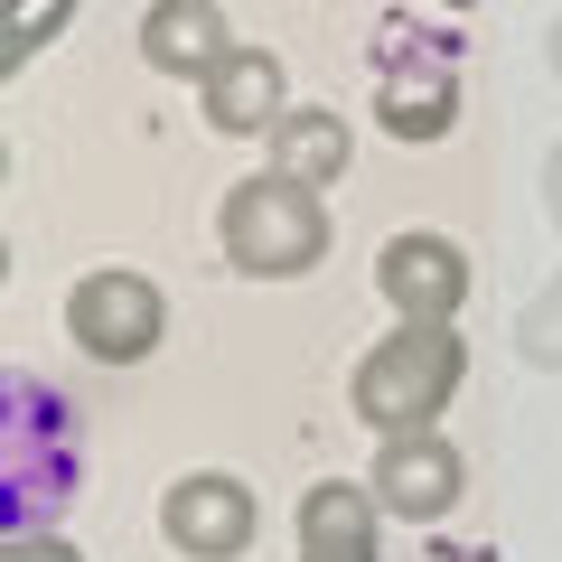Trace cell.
<instances>
[{
	"label": "cell",
	"mask_w": 562,
	"mask_h": 562,
	"mask_svg": "<svg viewBox=\"0 0 562 562\" xmlns=\"http://www.w3.org/2000/svg\"><path fill=\"white\" fill-rule=\"evenodd\" d=\"M460 375H469V338H460V319H394V338H375V347L357 357L347 403H357L366 431L403 441V431H431V422L450 413Z\"/></svg>",
	"instance_id": "1"
},
{
	"label": "cell",
	"mask_w": 562,
	"mask_h": 562,
	"mask_svg": "<svg viewBox=\"0 0 562 562\" xmlns=\"http://www.w3.org/2000/svg\"><path fill=\"white\" fill-rule=\"evenodd\" d=\"M216 244L244 281H301L328 262V206H319V188H291L281 169H262V179L225 188Z\"/></svg>",
	"instance_id": "2"
},
{
	"label": "cell",
	"mask_w": 562,
	"mask_h": 562,
	"mask_svg": "<svg viewBox=\"0 0 562 562\" xmlns=\"http://www.w3.org/2000/svg\"><path fill=\"white\" fill-rule=\"evenodd\" d=\"M66 338H76L94 366H140L150 347L169 338V301H160V281H150V272H122V262L85 272L76 291H66Z\"/></svg>",
	"instance_id": "3"
},
{
	"label": "cell",
	"mask_w": 562,
	"mask_h": 562,
	"mask_svg": "<svg viewBox=\"0 0 562 562\" xmlns=\"http://www.w3.org/2000/svg\"><path fill=\"white\" fill-rule=\"evenodd\" d=\"M460 47H422V29H384V76H375V132L394 140H441L460 122Z\"/></svg>",
	"instance_id": "4"
},
{
	"label": "cell",
	"mask_w": 562,
	"mask_h": 562,
	"mask_svg": "<svg viewBox=\"0 0 562 562\" xmlns=\"http://www.w3.org/2000/svg\"><path fill=\"white\" fill-rule=\"evenodd\" d=\"M254 525H262V506H254V487H244L235 469H188L160 497V535L179 543L188 562H235L244 543H254Z\"/></svg>",
	"instance_id": "5"
},
{
	"label": "cell",
	"mask_w": 562,
	"mask_h": 562,
	"mask_svg": "<svg viewBox=\"0 0 562 562\" xmlns=\"http://www.w3.org/2000/svg\"><path fill=\"white\" fill-rule=\"evenodd\" d=\"M375 291L394 301V319H460L469 301V254L450 235H431V225H413V235H394L375 254Z\"/></svg>",
	"instance_id": "6"
},
{
	"label": "cell",
	"mask_w": 562,
	"mask_h": 562,
	"mask_svg": "<svg viewBox=\"0 0 562 562\" xmlns=\"http://www.w3.org/2000/svg\"><path fill=\"white\" fill-rule=\"evenodd\" d=\"M375 506L384 516H403V525H431V516H450L460 506V487H469V460L441 441V431H403V441H384L375 450Z\"/></svg>",
	"instance_id": "7"
},
{
	"label": "cell",
	"mask_w": 562,
	"mask_h": 562,
	"mask_svg": "<svg viewBox=\"0 0 562 562\" xmlns=\"http://www.w3.org/2000/svg\"><path fill=\"white\" fill-rule=\"evenodd\" d=\"M198 113H206V132H225V140H272L281 113H291V76H281L272 47H235V57L198 85Z\"/></svg>",
	"instance_id": "8"
},
{
	"label": "cell",
	"mask_w": 562,
	"mask_h": 562,
	"mask_svg": "<svg viewBox=\"0 0 562 562\" xmlns=\"http://www.w3.org/2000/svg\"><path fill=\"white\" fill-rule=\"evenodd\" d=\"M235 29H225V10L216 0H150L140 10V57H150V76H188V85H206L225 57H235Z\"/></svg>",
	"instance_id": "9"
},
{
	"label": "cell",
	"mask_w": 562,
	"mask_h": 562,
	"mask_svg": "<svg viewBox=\"0 0 562 562\" xmlns=\"http://www.w3.org/2000/svg\"><path fill=\"white\" fill-rule=\"evenodd\" d=\"M375 487L357 479H319L301 497V562H375Z\"/></svg>",
	"instance_id": "10"
},
{
	"label": "cell",
	"mask_w": 562,
	"mask_h": 562,
	"mask_svg": "<svg viewBox=\"0 0 562 562\" xmlns=\"http://www.w3.org/2000/svg\"><path fill=\"white\" fill-rule=\"evenodd\" d=\"M347 160H357V132H347V113H328V103H291L272 132V169L291 188H338Z\"/></svg>",
	"instance_id": "11"
},
{
	"label": "cell",
	"mask_w": 562,
	"mask_h": 562,
	"mask_svg": "<svg viewBox=\"0 0 562 562\" xmlns=\"http://www.w3.org/2000/svg\"><path fill=\"white\" fill-rule=\"evenodd\" d=\"M516 357L535 366V375H562V272L516 310Z\"/></svg>",
	"instance_id": "12"
},
{
	"label": "cell",
	"mask_w": 562,
	"mask_h": 562,
	"mask_svg": "<svg viewBox=\"0 0 562 562\" xmlns=\"http://www.w3.org/2000/svg\"><path fill=\"white\" fill-rule=\"evenodd\" d=\"M76 20V0H10V38H0V76H20L57 29Z\"/></svg>",
	"instance_id": "13"
},
{
	"label": "cell",
	"mask_w": 562,
	"mask_h": 562,
	"mask_svg": "<svg viewBox=\"0 0 562 562\" xmlns=\"http://www.w3.org/2000/svg\"><path fill=\"white\" fill-rule=\"evenodd\" d=\"M0 562H85V553L66 535H10V543H0Z\"/></svg>",
	"instance_id": "14"
},
{
	"label": "cell",
	"mask_w": 562,
	"mask_h": 562,
	"mask_svg": "<svg viewBox=\"0 0 562 562\" xmlns=\"http://www.w3.org/2000/svg\"><path fill=\"white\" fill-rule=\"evenodd\" d=\"M543 216L562 225V140H553V150H543Z\"/></svg>",
	"instance_id": "15"
},
{
	"label": "cell",
	"mask_w": 562,
	"mask_h": 562,
	"mask_svg": "<svg viewBox=\"0 0 562 562\" xmlns=\"http://www.w3.org/2000/svg\"><path fill=\"white\" fill-rule=\"evenodd\" d=\"M543 66H553V76H562V20H553V38H543Z\"/></svg>",
	"instance_id": "16"
},
{
	"label": "cell",
	"mask_w": 562,
	"mask_h": 562,
	"mask_svg": "<svg viewBox=\"0 0 562 562\" xmlns=\"http://www.w3.org/2000/svg\"><path fill=\"white\" fill-rule=\"evenodd\" d=\"M450 10H469V0H450Z\"/></svg>",
	"instance_id": "17"
}]
</instances>
